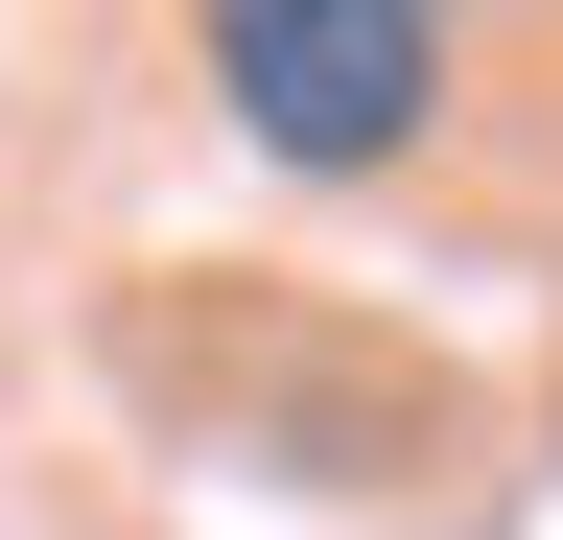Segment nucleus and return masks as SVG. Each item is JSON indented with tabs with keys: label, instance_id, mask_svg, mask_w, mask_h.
Instances as JSON below:
<instances>
[{
	"label": "nucleus",
	"instance_id": "f257e3e1",
	"mask_svg": "<svg viewBox=\"0 0 563 540\" xmlns=\"http://www.w3.org/2000/svg\"><path fill=\"white\" fill-rule=\"evenodd\" d=\"M211 95L258 165H399L446 118V24L422 0H211Z\"/></svg>",
	"mask_w": 563,
	"mask_h": 540
}]
</instances>
